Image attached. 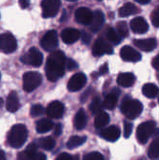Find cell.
<instances>
[{
    "instance_id": "52a82bcc",
    "label": "cell",
    "mask_w": 159,
    "mask_h": 160,
    "mask_svg": "<svg viewBox=\"0 0 159 160\" xmlns=\"http://www.w3.org/2000/svg\"><path fill=\"white\" fill-rule=\"evenodd\" d=\"M17 48V39L11 33L0 34V51L11 54Z\"/></svg>"
},
{
    "instance_id": "816d5d0a",
    "label": "cell",
    "mask_w": 159,
    "mask_h": 160,
    "mask_svg": "<svg viewBox=\"0 0 159 160\" xmlns=\"http://www.w3.org/2000/svg\"><path fill=\"white\" fill-rule=\"evenodd\" d=\"M157 78H158V81H159V74L157 75Z\"/></svg>"
},
{
    "instance_id": "f5cc1de1",
    "label": "cell",
    "mask_w": 159,
    "mask_h": 160,
    "mask_svg": "<svg viewBox=\"0 0 159 160\" xmlns=\"http://www.w3.org/2000/svg\"><path fill=\"white\" fill-rule=\"evenodd\" d=\"M138 160H144V159H138Z\"/></svg>"
},
{
    "instance_id": "f6af8a7d",
    "label": "cell",
    "mask_w": 159,
    "mask_h": 160,
    "mask_svg": "<svg viewBox=\"0 0 159 160\" xmlns=\"http://www.w3.org/2000/svg\"><path fill=\"white\" fill-rule=\"evenodd\" d=\"M19 4H20V6H21V8L26 9L27 7H29V5H30V2L27 1V0H20V1H19Z\"/></svg>"
},
{
    "instance_id": "ba28073f",
    "label": "cell",
    "mask_w": 159,
    "mask_h": 160,
    "mask_svg": "<svg viewBox=\"0 0 159 160\" xmlns=\"http://www.w3.org/2000/svg\"><path fill=\"white\" fill-rule=\"evenodd\" d=\"M37 147L35 143L30 144L27 149L18 153L17 160H46L45 154L38 152Z\"/></svg>"
},
{
    "instance_id": "30bf717a",
    "label": "cell",
    "mask_w": 159,
    "mask_h": 160,
    "mask_svg": "<svg viewBox=\"0 0 159 160\" xmlns=\"http://www.w3.org/2000/svg\"><path fill=\"white\" fill-rule=\"evenodd\" d=\"M41 7L43 18H54L61 8V1H57V0H44V1L41 2Z\"/></svg>"
},
{
    "instance_id": "44dd1931",
    "label": "cell",
    "mask_w": 159,
    "mask_h": 160,
    "mask_svg": "<svg viewBox=\"0 0 159 160\" xmlns=\"http://www.w3.org/2000/svg\"><path fill=\"white\" fill-rule=\"evenodd\" d=\"M6 108H7V110L12 112V113L16 112L19 109V108H20L19 98H18V95L16 91H12L8 95Z\"/></svg>"
},
{
    "instance_id": "d6986e66",
    "label": "cell",
    "mask_w": 159,
    "mask_h": 160,
    "mask_svg": "<svg viewBox=\"0 0 159 160\" xmlns=\"http://www.w3.org/2000/svg\"><path fill=\"white\" fill-rule=\"evenodd\" d=\"M131 28L135 34H145L149 31V24L143 18H134L131 21Z\"/></svg>"
},
{
    "instance_id": "d590c367",
    "label": "cell",
    "mask_w": 159,
    "mask_h": 160,
    "mask_svg": "<svg viewBox=\"0 0 159 160\" xmlns=\"http://www.w3.org/2000/svg\"><path fill=\"white\" fill-rule=\"evenodd\" d=\"M83 160H105L104 155L98 152H92L83 156Z\"/></svg>"
},
{
    "instance_id": "277c9868",
    "label": "cell",
    "mask_w": 159,
    "mask_h": 160,
    "mask_svg": "<svg viewBox=\"0 0 159 160\" xmlns=\"http://www.w3.org/2000/svg\"><path fill=\"white\" fill-rule=\"evenodd\" d=\"M159 133V129L156 128L154 121H147L140 124L136 130V138L139 143L146 144L151 136Z\"/></svg>"
},
{
    "instance_id": "681fc988",
    "label": "cell",
    "mask_w": 159,
    "mask_h": 160,
    "mask_svg": "<svg viewBox=\"0 0 159 160\" xmlns=\"http://www.w3.org/2000/svg\"><path fill=\"white\" fill-rule=\"evenodd\" d=\"M2 106V99H0V107Z\"/></svg>"
},
{
    "instance_id": "d6a6232c",
    "label": "cell",
    "mask_w": 159,
    "mask_h": 160,
    "mask_svg": "<svg viewBox=\"0 0 159 160\" xmlns=\"http://www.w3.org/2000/svg\"><path fill=\"white\" fill-rule=\"evenodd\" d=\"M89 110L92 114H99L103 111V103L99 97H95L92 99L91 104L89 105Z\"/></svg>"
},
{
    "instance_id": "ffe728a7",
    "label": "cell",
    "mask_w": 159,
    "mask_h": 160,
    "mask_svg": "<svg viewBox=\"0 0 159 160\" xmlns=\"http://www.w3.org/2000/svg\"><path fill=\"white\" fill-rule=\"evenodd\" d=\"M133 43L136 47L139 49L145 51V52H151L152 51L156 45L157 42L155 38H145V39H134Z\"/></svg>"
},
{
    "instance_id": "484cf974",
    "label": "cell",
    "mask_w": 159,
    "mask_h": 160,
    "mask_svg": "<svg viewBox=\"0 0 159 160\" xmlns=\"http://www.w3.org/2000/svg\"><path fill=\"white\" fill-rule=\"evenodd\" d=\"M140 10L138 7H136L134 4L132 3H126L124 6H122L120 9H119V17L121 18H127V17H129V16H132V14H135L137 12H139Z\"/></svg>"
},
{
    "instance_id": "8992f818",
    "label": "cell",
    "mask_w": 159,
    "mask_h": 160,
    "mask_svg": "<svg viewBox=\"0 0 159 160\" xmlns=\"http://www.w3.org/2000/svg\"><path fill=\"white\" fill-rule=\"evenodd\" d=\"M20 62L27 65L38 67L43 62V56L38 49H37L36 47H32L29 49L27 53L20 57Z\"/></svg>"
},
{
    "instance_id": "e575fe53",
    "label": "cell",
    "mask_w": 159,
    "mask_h": 160,
    "mask_svg": "<svg viewBox=\"0 0 159 160\" xmlns=\"http://www.w3.org/2000/svg\"><path fill=\"white\" fill-rule=\"evenodd\" d=\"M44 112L45 110L41 105H34L31 107V109H30V115L32 117H38V116L42 115Z\"/></svg>"
},
{
    "instance_id": "7dc6e473",
    "label": "cell",
    "mask_w": 159,
    "mask_h": 160,
    "mask_svg": "<svg viewBox=\"0 0 159 160\" xmlns=\"http://www.w3.org/2000/svg\"><path fill=\"white\" fill-rule=\"evenodd\" d=\"M136 2L139 4H142V5H146V4L150 3V0H136Z\"/></svg>"
},
{
    "instance_id": "7bdbcfd3",
    "label": "cell",
    "mask_w": 159,
    "mask_h": 160,
    "mask_svg": "<svg viewBox=\"0 0 159 160\" xmlns=\"http://www.w3.org/2000/svg\"><path fill=\"white\" fill-rule=\"evenodd\" d=\"M108 72V66L107 63H105L104 65H102L100 67V75H105Z\"/></svg>"
},
{
    "instance_id": "2e32d148",
    "label": "cell",
    "mask_w": 159,
    "mask_h": 160,
    "mask_svg": "<svg viewBox=\"0 0 159 160\" xmlns=\"http://www.w3.org/2000/svg\"><path fill=\"white\" fill-rule=\"evenodd\" d=\"M120 134V128L117 126H110L100 132V136L109 142H115L116 140H118Z\"/></svg>"
},
{
    "instance_id": "836d02e7",
    "label": "cell",
    "mask_w": 159,
    "mask_h": 160,
    "mask_svg": "<svg viewBox=\"0 0 159 160\" xmlns=\"http://www.w3.org/2000/svg\"><path fill=\"white\" fill-rule=\"evenodd\" d=\"M115 31L121 38H127L128 36V28L125 21H119L116 24V30Z\"/></svg>"
},
{
    "instance_id": "4fadbf2b",
    "label": "cell",
    "mask_w": 159,
    "mask_h": 160,
    "mask_svg": "<svg viewBox=\"0 0 159 160\" xmlns=\"http://www.w3.org/2000/svg\"><path fill=\"white\" fill-rule=\"evenodd\" d=\"M48 117L53 119L62 118L64 114V106L59 101H53L49 104L45 110Z\"/></svg>"
},
{
    "instance_id": "b9f144b4",
    "label": "cell",
    "mask_w": 159,
    "mask_h": 160,
    "mask_svg": "<svg viewBox=\"0 0 159 160\" xmlns=\"http://www.w3.org/2000/svg\"><path fill=\"white\" fill-rule=\"evenodd\" d=\"M71 159H72V155H70L69 153H66V152L61 153L56 158V160H71Z\"/></svg>"
},
{
    "instance_id": "bcb514c9",
    "label": "cell",
    "mask_w": 159,
    "mask_h": 160,
    "mask_svg": "<svg viewBox=\"0 0 159 160\" xmlns=\"http://www.w3.org/2000/svg\"><path fill=\"white\" fill-rule=\"evenodd\" d=\"M0 160H7V157H6V153L4 151L0 150Z\"/></svg>"
},
{
    "instance_id": "c3c4849f",
    "label": "cell",
    "mask_w": 159,
    "mask_h": 160,
    "mask_svg": "<svg viewBox=\"0 0 159 160\" xmlns=\"http://www.w3.org/2000/svg\"><path fill=\"white\" fill-rule=\"evenodd\" d=\"M71 160H80V157L78 154H75V155H72V159Z\"/></svg>"
},
{
    "instance_id": "d4e9b609",
    "label": "cell",
    "mask_w": 159,
    "mask_h": 160,
    "mask_svg": "<svg viewBox=\"0 0 159 160\" xmlns=\"http://www.w3.org/2000/svg\"><path fill=\"white\" fill-rule=\"evenodd\" d=\"M54 128V123L47 118H42L36 123V129L38 133H45L48 132Z\"/></svg>"
},
{
    "instance_id": "5b68a950",
    "label": "cell",
    "mask_w": 159,
    "mask_h": 160,
    "mask_svg": "<svg viewBox=\"0 0 159 160\" xmlns=\"http://www.w3.org/2000/svg\"><path fill=\"white\" fill-rule=\"evenodd\" d=\"M23 89L27 92H32L41 84L42 77L37 71H28L22 77Z\"/></svg>"
},
{
    "instance_id": "ee69618b",
    "label": "cell",
    "mask_w": 159,
    "mask_h": 160,
    "mask_svg": "<svg viewBox=\"0 0 159 160\" xmlns=\"http://www.w3.org/2000/svg\"><path fill=\"white\" fill-rule=\"evenodd\" d=\"M82 38L83 43H85V44H88V43L90 42V36L87 33H83L82 35Z\"/></svg>"
},
{
    "instance_id": "9c48e42d",
    "label": "cell",
    "mask_w": 159,
    "mask_h": 160,
    "mask_svg": "<svg viewBox=\"0 0 159 160\" xmlns=\"http://www.w3.org/2000/svg\"><path fill=\"white\" fill-rule=\"evenodd\" d=\"M40 45L45 51H55L57 45H59V39H57V32L55 30H51L45 33V35L42 37L40 40Z\"/></svg>"
},
{
    "instance_id": "7a4b0ae2",
    "label": "cell",
    "mask_w": 159,
    "mask_h": 160,
    "mask_svg": "<svg viewBox=\"0 0 159 160\" xmlns=\"http://www.w3.org/2000/svg\"><path fill=\"white\" fill-rule=\"evenodd\" d=\"M28 137V130L25 125L17 124L14 125L10 132L8 133V143L11 147L14 149L21 148L26 142Z\"/></svg>"
},
{
    "instance_id": "603a6c76",
    "label": "cell",
    "mask_w": 159,
    "mask_h": 160,
    "mask_svg": "<svg viewBox=\"0 0 159 160\" xmlns=\"http://www.w3.org/2000/svg\"><path fill=\"white\" fill-rule=\"evenodd\" d=\"M117 82L122 87H131L135 82V76L129 72L120 73L117 78Z\"/></svg>"
},
{
    "instance_id": "8d00e7d4",
    "label": "cell",
    "mask_w": 159,
    "mask_h": 160,
    "mask_svg": "<svg viewBox=\"0 0 159 160\" xmlns=\"http://www.w3.org/2000/svg\"><path fill=\"white\" fill-rule=\"evenodd\" d=\"M152 23L154 27L159 28V6L156 7L151 14Z\"/></svg>"
},
{
    "instance_id": "4dcf8cb0",
    "label": "cell",
    "mask_w": 159,
    "mask_h": 160,
    "mask_svg": "<svg viewBox=\"0 0 159 160\" xmlns=\"http://www.w3.org/2000/svg\"><path fill=\"white\" fill-rule=\"evenodd\" d=\"M106 38H107V41L112 42L113 44H115V45L120 44V42L122 40V38L111 27H109L108 29H107V31H106Z\"/></svg>"
},
{
    "instance_id": "7c38bea8",
    "label": "cell",
    "mask_w": 159,
    "mask_h": 160,
    "mask_svg": "<svg viewBox=\"0 0 159 160\" xmlns=\"http://www.w3.org/2000/svg\"><path fill=\"white\" fill-rule=\"evenodd\" d=\"M86 83V76L83 73H76L72 76L67 83V88L69 91L75 92L81 90Z\"/></svg>"
},
{
    "instance_id": "4316f807",
    "label": "cell",
    "mask_w": 159,
    "mask_h": 160,
    "mask_svg": "<svg viewBox=\"0 0 159 160\" xmlns=\"http://www.w3.org/2000/svg\"><path fill=\"white\" fill-rule=\"evenodd\" d=\"M35 144L37 145V148L43 149L45 151H51L56 146V141L52 137L47 136V137L39 138L38 140H37Z\"/></svg>"
},
{
    "instance_id": "7402d4cb",
    "label": "cell",
    "mask_w": 159,
    "mask_h": 160,
    "mask_svg": "<svg viewBox=\"0 0 159 160\" xmlns=\"http://www.w3.org/2000/svg\"><path fill=\"white\" fill-rule=\"evenodd\" d=\"M73 123H74V128L77 130L83 129L86 127V125H87V116H86V113L82 108L79 109L78 112L75 114Z\"/></svg>"
},
{
    "instance_id": "6da1fadb",
    "label": "cell",
    "mask_w": 159,
    "mask_h": 160,
    "mask_svg": "<svg viewBox=\"0 0 159 160\" xmlns=\"http://www.w3.org/2000/svg\"><path fill=\"white\" fill-rule=\"evenodd\" d=\"M66 57L62 51H54L48 57L46 62V77L50 82H56L64 74Z\"/></svg>"
},
{
    "instance_id": "74e56055",
    "label": "cell",
    "mask_w": 159,
    "mask_h": 160,
    "mask_svg": "<svg viewBox=\"0 0 159 160\" xmlns=\"http://www.w3.org/2000/svg\"><path fill=\"white\" fill-rule=\"evenodd\" d=\"M132 124L129 123V122H127L125 121L124 122V135L126 138H128L131 136L132 132Z\"/></svg>"
},
{
    "instance_id": "5bb4252c",
    "label": "cell",
    "mask_w": 159,
    "mask_h": 160,
    "mask_svg": "<svg viewBox=\"0 0 159 160\" xmlns=\"http://www.w3.org/2000/svg\"><path fill=\"white\" fill-rule=\"evenodd\" d=\"M122 60L129 62H136L141 60V54L131 46H124L120 51Z\"/></svg>"
},
{
    "instance_id": "f546056e",
    "label": "cell",
    "mask_w": 159,
    "mask_h": 160,
    "mask_svg": "<svg viewBox=\"0 0 159 160\" xmlns=\"http://www.w3.org/2000/svg\"><path fill=\"white\" fill-rule=\"evenodd\" d=\"M86 141V137L85 136H72L68 139L66 146L68 149H75L78 148L80 146H82V144H84V142Z\"/></svg>"
},
{
    "instance_id": "ac0fdd59",
    "label": "cell",
    "mask_w": 159,
    "mask_h": 160,
    "mask_svg": "<svg viewBox=\"0 0 159 160\" xmlns=\"http://www.w3.org/2000/svg\"><path fill=\"white\" fill-rule=\"evenodd\" d=\"M104 23H105V16H104V13L101 11H99V10L93 12V13H92V19H91L90 24H89L90 31L93 32V33L98 32L100 29L102 28Z\"/></svg>"
},
{
    "instance_id": "3957f363",
    "label": "cell",
    "mask_w": 159,
    "mask_h": 160,
    "mask_svg": "<svg viewBox=\"0 0 159 160\" xmlns=\"http://www.w3.org/2000/svg\"><path fill=\"white\" fill-rule=\"evenodd\" d=\"M121 111L127 118L132 120V119L137 118L142 113L143 105L138 100L127 98V99L123 100V102H122Z\"/></svg>"
},
{
    "instance_id": "f35d334b",
    "label": "cell",
    "mask_w": 159,
    "mask_h": 160,
    "mask_svg": "<svg viewBox=\"0 0 159 160\" xmlns=\"http://www.w3.org/2000/svg\"><path fill=\"white\" fill-rule=\"evenodd\" d=\"M65 66L67 67L68 70H74V69H76L78 67V63L75 61H73V60L68 59V60H66Z\"/></svg>"
},
{
    "instance_id": "83f0119b",
    "label": "cell",
    "mask_w": 159,
    "mask_h": 160,
    "mask_svg": "<svg viewBox=\"0 0 159 160\" xmlns=\"http://www.w3.org/2000/svg\"><path fill=\"white\" fill-rule=\"evenodd\" d=\"M109 121H110V117H109L108 113H107L105 111L100 112L99 114L96 115L95 122H94L95 128H103L108 125Z\"/></svg>"
},
{
    "instance_id": "60d3db41",
    "label": "cell",
    "mask_w": 159,
    "mask_h": 160,
    "mask_svg": "<svg viewBox=\"0 0 159 160\" xmlns=\"http://www.w3.org/2000/svg\"><path fill=\"white\" fill-rule=\"evenodd\" d=\"M62 127L61 124H57L55 127H54V134L56 136H60L62 134Z\"/></svg>"
},
{
    "instance_id": "f1b7e54d",
    "label": "cell",
    "mask_w": 159,
    "mask_h": 160,
    "mask_svg": "<svg viewBox=\"0 0 159 160\" xmlns=\"http://www.w3.org/2000/svg\"><path fill=\"white\" fill-rule=\"evenodd\" d=\"M142 92L147 98L153 99L158 95L159 90H158V87L154 83H146L143 85Z\"/></svg>"
},
{
    "instance_id": "1f68e13d",
    "label": "cell",
    "mask_w": 159,
    "mask_h": 160,
    "mask_svg": "<svg viewBox=\"0 0 159 160\" xmlns=\"http://www.w3.org/2000/svg\"><path fill=\"white\" fill-rule=\"evenodd\" d=\"M148 155L151 159H156L159 157V137L155 138L149 148Z\"/></svg>"
},
{
    "instance_id": "8fae6325",
    "label": "cell",
    "mask_w": 159,
    "mask_h": 160,
    "mask_svg": "<svg viewBox=\"0 0 159 160\" xmlns=\"http://www.w3.org/2000/svg\"><path fill=\"white\" fill-rule=\"evenodd\" d=\"M113 48L109 44V42L103 38H99L95 40L92 48V54L95 57H101L105 54H112Z\"/></svg>"
},
{
    "instance_id": "f907efd6",
    "label": "cell",
    "mask_w": 159,
    "mask_h": 160,
    "mask_svg": "<svg viewBox=\"0 0 159 160\" xmlns=\"http://www.w3.org/2000/svg\"><path fill=\"white\" fill-rule=\"evenodd\" d=\"M158 103H159V93H158Z\"/></svg>"
},
{
    "instance_id": "9a60e30c",
    "label": "cell",
    "mask_w": 159,
    "mask_h": 160,
    "mask_svg": "<svg viewBox=\"0 0 159 160\" xmlns=\"http://www.w3.org/2000/svg\"><path fill=\"white\" fill-rule=\"evenodd\" d=\"M92 12L85 7L79 8L75 12V19L82 25H89L92 19Z\"/></svg>"
},
{
    "instance_id": "cb8c5ba5",
    "label": "cell",
    "mask_w": 159,
    "mask_h": 160,
    "mask_svg": "<svg viewBox=\"0 0 159 160\" xmlns=\"http://www.w3.org/2000/svg\"><path fill=\"white\" fill-rule=\"evenodd\" d=\"M118 94H119V91L116 89H113L109 94H107L103 102V108L107 109H113L117 105Z\"/></svg>"
},
{
    "instance_id": "e0dca14e",
    "label": "cell",
    "mask_w": 159,
    "mask_h": 160,
    "mask_svg": "<svg viewBox=\"0 0 159 160\" xmlns=\"http://www.w3.org/2000/svg\"><path fill=\"white\" fill-rule=\"evenodd\" d=\"M61 38L66 44H72L81 38V32L74 28H66L62 31Z\"/></svg>"
},
{
    "instance_id": "ab89813d",
    "label": "cell",
    "mask_w": 159,
    "mask_h": 160,
    "mask_svg": "<svg viewBox=\"0 0 159 160\" xmlns=\"http://www.w3.org/2000/svg\"><path fill=\"white\" fill-rule=\"evenodd\" d=\"M152 67L155 69V70H158L159 71V54L157 56H155L152 61Z\"/></svg>"
}]
</instances>
